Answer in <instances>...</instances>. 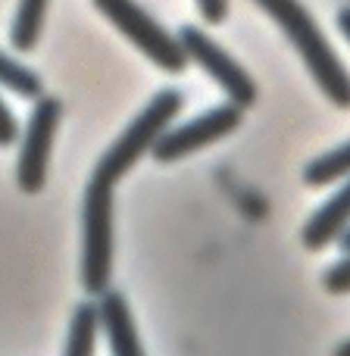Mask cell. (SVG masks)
I'll use <instances>...</instances> for the list:
<instances>
[{"label": "cell", "instance_id": "obj_11", "mask_svg": "<svg viewBox=\"0 0 350 356\" xmlns=\"http://www.w3.org/2000/svg\"><path fill=\"white\" fill-rule=\"evenodd\" d=\"M100 332V309L97 303H79L72 313V325H69L66 353L63 356H94Z\"/></svg>", "mask_w": 350, "mask_h": 356}, {"label": "cell", "instance_id": "obj_19", "mask_svg": "<svg viewBox=\"0 0 350 356\" xmlns=\"http://www.w3.org/2000/svg\"><path fill=\"white\" fill-rule=\"evenodd\" d=\"M332 356H350V341H344V344L338 347V350H335Z\"/></svg>", "mask_w": 350, "mask_h": 356}, {"label": "cell", "instance_id": "obj_18", "mask_svg": "<svg viewBox=\"0 0 350 356\" xmlns=\"http://www.w3.org/2000/svg\"><path fill=\"white\" fill-rule=\"evenodd\" d=\"M338 247H341V250H344V253H350V225L344 228V232H341V238H338Z\"/></svg>", "mask_w": 350, "mask_h": 356}, {"label": "cell", "instance_id": "obj_15", "mask_svg": "<svg viewBox=\"0 0 350 356\" xmlns=\"http://www.w3.org/2000/svg\"><path fill=\"white\" fill-rule=\"evenodd\" d=\"M16 138H19V122H16V116H13V110L6 106V100L0 97V147L13 144Z\"/></svg>", "mask_w": 350, "mask_h": 356}, {"label": "cell", "instance_id": "obj_10", "mask_svg": "<svg viewBox=\"0 0 350 356\" xmlns=\"http://www.w3.org/2000/svg\"><path fill=\"white\" fill-rule=\"evenodd\" d=\"M50 0H19L16 16H13L10 44L16 50H35L38 38L44 31V19H47Z\"/></svg>", "mask_w": 350, "mask_h": 356}, {"label": "cell", "instance_id": "obj_6", "mask_svg": "<svg viewBox=\"0 0 350 356\" xmlns=\"http://www.w3.org/2000/svg\"><path fill=\"white\" fill-rule=\"evenodd\" d=\"M178 44H182V50L188 54V63H197V66L228 94V100H232L234 106L247 110V106L257 104V85H253V79L247 75V69L241 66L238 60H232L203 29L184 25V29L178 31Z\"/></svg>", "mask_w": 350, "mask_h": 356}, {"label": "cell", "instance_id": "obj_17", "mask_svg": "<svg viewBox=\"0 0 350 356\" xmlns=\"http://www.w3.org/2000/svg\"><path fill=\"white\" fill-rule=\"evenodd\" d=\"M335 19H338L341 35H344L347 41H350V6H344V10H338V16H335Z\"/></svg>", "mask_w": 350, "mask_h": 356}, {"label": "cell", "instance_id": "obj_8", "mask_svg": "<svg viewBox=\"0 0 350 356\" xmlns=\"http://www.w3.org/2000/svg\"><path fill=\"white\" fill-rule=\"evenodd\" d=\"M100 328L106 332L110 341V353L113 356H144L141 350V338H138L135 319H132V309L125 303V297L119 291H106L100 294Z\"/></svg>", "mask_w": 350, "mask_h": 356}, {"label": "cell", "instance_id": "obj_14", "mask_svg": "<svg viewBox=\"0 0 350 356\" xmlns=\"http://www.w3.org/2000/svg\"><path fill=\"white\" fill-rule=\"evenodd\" d=\"M322 282H326V288L332 291V294H350V253L341 259V263H335L332 269L326 272Z\"/></svg>", "mask_w": 350, "mask_h": 356}, {"label": "cell", "instance_id": "obj_13", "mask_svg": "<svg viewBox=\"0 0 350 356\" xmlns=\"http://www.w3.org/2000/svg\"><path fill=\"white\" fill-rule=\"evenodd\" d=\"M0 85L6 91H13L16 97H25V100H38L44 94V81L38 72H31L29 66H22L19 60L6 56L0 50Z\"/></svg>", "mask_w": 350, "mask_h": 356}, {"label": "cell", "instance_id": "obj_4", "mask_svg": "<svg viewBox=\"0 0 350 356\" xmlns=\"http://www.w3.org/2000/svg\"><path fill=\"white\" fill-rule=\"evenodd\" d=\"M94 6L129 38L150 63H157L163 72H169V75L184 72L188 54H184L182 44H178V35H169L138 0H94Z\"/></svg>", "mask_w": 350, "mask_h": 356}, {"label": "cell", "instance_id": "obj_9", "mask_svg": "<svg viewBox=\"0 0 350 356\" xmlns=\"http://www.w3.org/2000/svg\"><path fill=\"white\" fill-rule=\"evenodd\" d=\"M350 225V178L341 184L338 194H332L303 225V244L310 250H322V247L335 244L341 232Z\"/></svg>", "mask_w": 350, "mask_h": 356}, {"label": "cell", "instance_id": "obj_5", "mask_svg": "<svg viewBox=\"0 0 350 356\" xmlns=\"http://www.w3.org/2000/svg\"><path fill=\"white\" fill-rule=\"evenodd\" d=\"M63 119V104L56 97H41L31 106L29 125L22 131V144H19V163H16V181L25 194H38L47 184L50 169V150L56 141V129Z\"/></svg>", "mask_w": 350, "mask_h": 356}, {"label": "cell", "instance_id": "obj_2", "mask_svg": "<svg viewBox=\"0 0 350 356\" xmlns=\"http://www.w3.org/2000/svg\"><path fill=\"white\" fill-rule=\"evenodd\" d=\"M182 104H184L182 91H175V88H166V91L154 94L150 104L132 119L129 129H125L122 135L106 147V154L97 160L94 178H100V181H106V184H116L119 178L129 175L132 169L138 166V160H141L144 154H150L154 144L160 141V135L173 125V119L182 113Z\"/></svg>", "mask_w": 350, "mask_h": 356}, {"label": "cell", "instance_id": "obj_7", "mask_svg": "<svg viewBox=\"0 0 350 356\" xmlns=\"http://www.w3.org/2000/svg\"><path fill=\"white\" fill-rule=\"evenodd\" d=\"M241 113L244 110L234 106L232 100L222 106H213V110L194 116L191 122L166 129L150 154H154L157 163H175L188 154H197V150H203V147H209V144L222 141L225 135H232V131L241 125Z\"/></svg>", "mask_w": 350, "mask_h": 356}, {"label": "cell", "instance_id": "obj_3", "mask_svg": "<svg viewBox=\"0 0 350 356\" xmlns=\"http://www.w3.org/2000/svg\"><path fill=\"white\" fill-rule=\"evenodd\" d=\"M113 184L91 178L81 197V284L106 294L113 278Z\"/></svg>", "mask_w": 350, "mask_h": 356}, {"label": "cell", "instance_id": "obj_1", "mask_svg": "<svg viewBox=\"0 0 350 356\" xmlns=\"http://www.w3.org/2000/svg\"><path fill=\"white\" fill-rule=\"evenodd\" d=\"M278 29L285 31L294 50L301 54V60L307 63L313 81L319 85V91L332 100L341 110H350V75L341 63V56L332 50V44L326 41V35L319 31L316 19L310 16V10L301 0H253Z\"/></svg>", "mask_w": 350, "mask_h": 356}, {"label": "cell", "instance_id": "obj_12", "mask_svg": "<svg viewBox=\"0 0 350 356\" xmlns=\"http://www.w3.org/2000/svg\"><path fill=\"white\" fill-rule=\"evenodd\" d=\"M341 178H350V141L328 150V154L316 156V160L307 163V169H303V181H307L310 188H326V184L341 181Z\"/></svg>", "mask_w": 350, "mask_h": 356}, {"label": "cell", "instance_id": "obj_16", "mask_svg": "<svg viewBox=\"0 0 350 356\" xmlns=\"http://www.w3.org/2000/svg\"><path fill=\"white\" fill-rule=\"evenodd\" d=\"M197 10H200L203 22L219 25L228 16V0H197Z\"/></svg>", "mask_w": 350, "mask_h": 356}]
</instances>
